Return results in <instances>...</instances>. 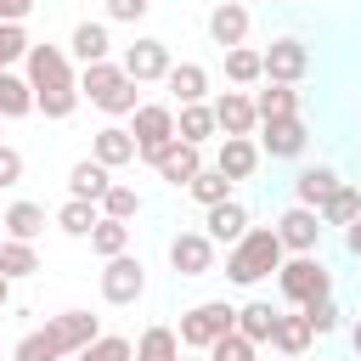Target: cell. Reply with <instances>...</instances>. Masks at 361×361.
Returning a JSON list of instances; mask_svg holds the SVG:
<instances>
[{"mask_svg":"<svg viewBox=\"0 0 361 361\" xmlns=\"http://www.w3.org/2000/svg\"><path fill=\"white\" fill-rule=\"evenodd\" d=\"M299 316L310 322V333H316V338H327V333L338 327V305H333V293H322V299H305V305H299Z\"/></svg>","mask_w":361,"mask_h":361,"instance_id":"obj_38","label":"cell"},{"mask_svg":"<svg viewBox=\"0 0 361 361\" xmlns=\"http://www.w3.org/2000/svg\"><path fill=\"white\" fill-rule=\"evenodd\" d=\"M209 361H254V344L231 327V333H220V338L209 344Z\"/></svg>","mask_w":361,"mask_h":361,"instance_id":"obj_41","label":"cell"},{"mask_svg":"<svg viewBox=\"0 0 361 361\" xmlns=\"http://www.w3.org/2000/svg\"><path fill=\"white\" fill-rule=\"evenodd\" d=\"M135 361H180V338L175 327H147L135 344Z\"/></svg>","mask_w":361,"mask_h":361,"instance_id":"obj_33","label":"cell"},{"mask_svg":"<svg viewBox=\"0 0 361 361\" xmlns=\"http://www.w3.org/2000/svg\"><path fill=\"white\" fill-rule=\"evenodd\" d=\"M34 11V0H0V23H23Z\"/></svg>","mask_w":361,"mask_h":361,"instance_id":"obj_45","label":"cell"},{"mask_svg":"<svg viewBox=\"0 0 361 361\" xmlns=\"http://www.w3.org/2000/svg\"><path fill=\"white\" fill-rule=\"evenodd\" d=\"M102 220V209L96 203H85V197H68L62 209H56V226L68 231V237H90V226Z\"/></svg>","mask_w":361,"mask_h":361,"instance_id":"obj_34","label":"cell"},{"mask_svg":"<svg viewBox=\"0 0 361 361\" xmlns=\"http://www.w3.org/2000/svg\"><path fill=\"white\" fill-rule=\"evenodd\" d=\"M23 113H34V85L0 68V118H23Z\"/></svg>","mask_w":361,"mask_h":361,"instance_id":"obj_27","label":"cell"},{"mask_svg":"<svg viewBox=\"0 0 361 361\" xmlns=\"http://www.w3.org/2000/svg\"><path fill=\"white\" fill-rule=\"evenodd\" d=\"M73 361H135V344H130V338H118V333H96Z\"/></svg>","mask_w":361,"mask_h":361,"instance_id":"obj_35","label":"cell"},{"mask_svg":"<svg viewBox=\"0 0 361 361\" xmlns=\"http://www.w3.org/2000/svg\"><path fill=\"white\" fill-rule=\"evenodd\" d=\"M90 158H96V164H107V169H124V164H135V135H130V130H118V124H107V130H96Z\"/></svg>","mask_w":361,"mask_h":361,"instance_id":"obj_20","label":"cell"},{"mask_svg":"<svg viewBox=\"0 0 361 361\" xmlns=\"http://www.w3.org/2000/svg\"><path fill=\"white\" fill-rule=\"evenodd\" d=\"M96 209H102V214H113V220H135V214H141V197H135V186H118V180H113V186H107V197H102Z\"/></svg>","mask_w":361,"mask_h":361,"instance_id":"obj_39","label":"cell"},{"mask_svg":"<svg viewBox=\"0 0 361 361\" xmlns=\"http://www.w3.org/2000/svg\"><path fill=\"white\" fill-rule=\"evenodd\" d=\"M237 327V310L226 305V299H203V305H192L186 316H180V350H209L220 333H231Z\"/></svg>","mask_w":361,"mask_h":361,"instance_id":"obj_4","label":"cell"},{"mask_svg":"<svg viewBox=\"0 0 361 361\" xmlns=\"http://www.w3.org/2000/svg\"><path fill=\"white\" fill-rule=\"evenodd\" d=\"M226 79H231V85H254V79H265L259 51H254V45H231V51H226Z\"/></svg>","mask_w":361,"mask_h":361,"instance_id":"obj_36","label":"cell"},{"mask_svg":"<svg viewBox=\"0 0 361 361\" xmlns=\"http://www.w3.org/2000/svg\"><path fill=\"white\" fill-rule=\"evenodd\" d=\"M214 169H220L226 180H248V175L259 169V147H254L248 135H226L220 152H214Z\"/></svg>","mask_w":361,"mask_h":361,"instance_id":"obj_17","label":"cell"},{"mask_svg":"<svg viewBox=\"0 0 361 361\" xmlns=\"http://www.w3.org/2000/svg\"><path fill=\"white\" fill-rule=\"evenodd\" d=\"M152 11V0H107V17L113 23H141Z\"/></svg>","mask_w":361,"mask_h":361,"instance_id":"obj_43","label":"cell"},{"mask_svg":"<svg viewBox=\"0 0 361 361\" xmlns=\"http://www.w3.org/2000/svg\"><path fill=\"white\" fill-rule=\"evenodd\" d=\"M135 85H152V79H164L169 73V45L164 39H135V45H124V62H118Z\"/></svg>","mask_w":361,"mask_h":361,"instance_id":"obj_10","label":"cell"},{"mask_svg":"<svg viewBox=\"0 0 361 361\" xmlns=\"http://www.w3.org/2000/svg\"><path fill=\"white\" fill-rule=\"evenodd\" d=\"M271 327H276V305L254 299V305H243V310H237V333H243L248 344H271Z\"/></svg>","mask_w":361,"mask_h":361,"instance_id":"obj_25","label":"cell"},{"mask_svg":"<svg viewBox=\"0 0 361 361\" xmlns=\"http://www.w3.org/2000/svg\"><path fill=\"white\" fill-rule=\"evenodd\" d=\"M147 293V271H141V259L124 248V254H113L107 259V271H102V299L107 305H135Z\"/></svg>","mask_w":361,"mask_h":361,"instance_id":"obj_7","label":"cell"},{"mask_svg":"<svg viewBox=\"0 0 361 361\" xmlns=\"http://www.w3.org/2000/svg\"><path fill=\"white\" fill-rule=\"evenodd\" d=\"M276 237H282V248H293V254H316V243H322V214L305 209V203H293V209L276 220Z\"/></svg>","mask_w":361,"mask_h":361,"instance_id":"obj_13","label":"cell"},{"mask_svg":"<svg viewBox=\"0 0 361 361\" xmlns=\"http://www.w3.org/2000/svg\"><path fill=\"white\" fill-rule=\"evenodd\" d=\"M282 361H305V355H282Z\"/></svg>","mask_w":361,"mask_h":361,"instance_id":"obj_49","label":"cell"},{"mask_svg":"<svg viewBox=\"0 0 361 361\" xmlns=\"http://www.w3.org/2000/svg\"><path fill=\"white\" fill-rule=\"evenodd\" d=\"M0 124H6V118H0Z\"/></svg>","mask_w":361,"mask_h":361,"instance_id":"obj_50","label":"cell"},{"mask_svg":"<svg viewBox=\"0 0 361 361\" xmlns=\"http://www.w3.org/2000/svg\"><path fill=\"white\" fill-rule=\"evenodd\" d=\"M107 186H113V169H107V164H96V158H79V164L68 169V197L102 203V197H107Z\"/></svg>","mask_w":361,"mask_h":361,"instance_id":"obj_18","label":"cell"},{"mask_svg":"<svg viewBox=\"0 0 361 361\" xmlns=\"http://www.w3.org/2000/svg\"><path fill=\"white\" fill-rule=\"evenodd\" d=\"M305 118L293 113V118H265L259 124V152H271V158H299L305 152Z\"/></svg>","mask_w":361,"mask_h":361,"instance_id":"obj_15","label":"cell"},{"mask_svg":"<svg viewBox=\"0 0 361 361\" xmlns=\"http://www.w3.org/2000/svg\"><path fill=\"white\" fill-rule=\"evenodd\" d=\"M152 169H158V180H169L175 192H186V180L203 169V147H192V141H169V147L152 158Z\"/></svg>","mask_w":361,"mask_h":361,"instance_id":"obj_12","label":"cell"},{"mask_svg":"<svg viewBox=\"0 0 361 361\" xmlns=\"http://www.w3.org/2000/svg\"><path fill=\"white\" fill-rule=\"evenodd\" d=\"M28 85H34V96H45V90H68V85H79L73 79V68H68V51L62 45H28Z\"/></svg>","mask_w":361,"mask_h":361,"instance_id":"obj_6","label":"cell"},{"mask_svg":"<svg viewBox=\"0 0 361 361\" xmlns=\"http://www.w3.org/2000/svg\"><path fill=\"white\" fill-rule=\"evenodd\" d=\"M130 118H135V130H130V135H135V158L152 164V158L175 141V107H164V102H141Z\"/></svg>","mask_w":361,"mask_h":361,"instance_id":"obj_5","label":"cell"},{"mask_svg":"<svg viewBox=\"0 0 361 361\" xmlns=\"http://www.w3.org/2000/svg\"><path fill=\"white\" fill-rule=\"evenodd\" d=\"M23 56H28L23 23H0V68H11V62H23Z\"/></svg>","mask_w":361,"mask_h":361,"instance_id":"obj_42","label":"cell"},{"mask_svg":"<svg viewBox=\"0 0 361 361\" xmlns=\"http://www.w3.org/2000/svg\"><path fill=\"white\" fill-rule=\"evenodd\" d=\"M0 271L17 282V276H34L39 271V254H34V243H17V237H0Z\"/></svg>","mask_w":361,"mask_h":361,"instance_id":"obj_32","label":"cell"},{"mask_svg":"<svg viewBox=\"0 0 361 361\" xmlns=\"http://www.w3.org/2000/svg\"><path fill=\"white\" fill-rule=\"evenodd\" d=\"M243 231H248V209L237 197H226V203L209 209V243H237Z\"/></svg>","mask_w":361,"mask_h":361,"instance_id":"obj_22","label":"cell"},{"mask_svg":"<svg viewBox=\"0 0 361 361\" xmlns=\"http://www.w3.org/2000/svg\"><path fill=\"white\" fill-rule=\"evenodd\" d=\"M180 361H186V355H180Z\"/></svg>","mask_w":361,"mask_h":361,"instance_id":"obj_51","label":"cell"},{"mask_svg":"<svg viewBox=\"0 0 361 361\" xmlns=\"http://www.w3.org/2000/svg\"><path fill=\"white\" fill-rule=\"evenodd\" d=\"M282 237H276V226H248L237 243H231V254H226V276L237 282V288H254V282H265L276 265H282Z\"/></svg>","mask_w":361,"mask_h":361,"instance_id":"obj_1","label":"cell"},{"mask_svg":"<svg viewBox=\"0 0 361 361\" xmlns=\"http://www.w3.org/2000/svg\"><path fill=\"white\" fill-rule=\"evenodd\" d=\"M209 39H214L220 51L243 45V39H248V6H243V0H214V11H209Z\"/></svg>","mask_w":361,"mask_h":361,"instance_id":"obj_16","label":"cell"},{"mask_svg":"<svg viewBox=\"0 0 361 361\" xmlns=\"http://www.w3.org/2000/svg\"><path fill=\"white\" fill-rule=\"evenodd\" d=\"M209 135H214V107H209V102H186V107L175 113V141L203 147Z\"/></svg>","mask_w":361,"mask_h":361,"instance_id":"obj_21","label":"cell"},{"mask_svg":"<svg viewBox=\"0 0 361 361\" xmlns=\"http://www.w3.org/2000/svg\"><path fill=\"white\" fill-rule=\"evenodd\" d=\"M90 248H96L102 259L124 254V248H130V220H113V214H102V220L90 226Z\"/></svg>","mask_w":361,"mask_h":361,"instance_id":"obj_28","label":"cell"},{"mask_svg":"<svg viewBox=\"0 0 361 361\" xmlns=\"http://www.w3.org/2000/svg\"><path fill=\"white\" fill-rule=\"evenodd\" d=\"M6 299H11V276L0 271V310H6Z\"/></svg>","mask_w":361,"mask_h":361,"instance_id":"obj_47","label":"cell"},{"mask_svg":"<svg viewBox=\"0 0 361 361\" xmlns=\"http://www.w3.org/2000/svg\"><path fill=\"white\" fill-rule=\"evenodd\" d=\"M17 180H23V152L0 141V186H17Z\"/></svg>","mask_w":361,"mask_h":361,"instance_id":"obj_44","label":"cell"},{"mask_svg":"<svg viewBox=\"0 0 361 361\" xmlns=\"http://www.w3.org/2000/svg\"><path fill=\"white\" fill-rule=\"evenodd\" d=\"M316 214H322V226H350V220L361 214V192L338 180V186H333V197H327V203H322Z\"/></svg>","mask_w":361,"mask_h":361,"instance_id":"obj_30","label":"cell"},{"mask_svg":"<svg viewBox=\"0 0 361 361\" xmlns=\"http://www.w3.org/2000/svg\"><path fill=\"white\" fill-rule=\"evenodd\" d=\"M259 68H265V79H276V85H299V79L310 73V51H305V39H271V45L259 51Z\"/></svg>","mask_w":361,"mask_h":361,"instance_id":"obj_8","label":"cell"},{"mask_svg":"<svg viewBox=\"0 0 361 361\" xmlns=\"http://www.w3.org/2000/svg\"><path fill=\"white\" fill-rule=\"evenodd\" d=\"M276 288H282L288 305H305V299L333 293V276H327V265H322L316 254H293V259L276 265Z\"/></svg>","mask_w":361,"mask_h":361,"instance_id":"obj_3","label":"cell"},{"mask_svg":"<svg viewBox=\"0 0 361 361\" xmlns=\"http://www.w3.org/2000/svg\"><path fill=\"white\" fill-rule=\"evenodd\" d=\"M113 39H107V23H79L73 28V56L79 62H107Z\"/></svg>","mask_w":361,"mask_h":361,"instance_id":"obj_29","label":"cell"},{"mask_svg":"<svg viewBox=\"0 0 361 361\" xmlns=\"http://www.w3.org/2000/svg\"><path fill=\"white\" fill-rule=\"evenodd\" d=\"M11 361H62V350L51 344V333L39 327V333H23V344H17V355Z\"/></svg>","mask_w":361,"mask_h":361,"instance_id":"obj_40","label":"cell"},{"mask_svg":"<svg viewBox=\"0 0 361 361\" xmlns=\"http://www.w3.org/2000/svg\"><path fill=\"white\" fill-rule=\"evenodd\" d=\"M209 107H214V130H226V135H254L259 130V113H254V96L248 90H226Z\"/></svg>","mask_w":361,"mask_h":361,"instance_id":"obj_11","label":"cell"},{"mask_svg":"<svg viewBox=\"0 0 361 361\" xmlns=\"http://www.w3.org/2000/svg\"><path fill=\"white\" fill-rule=\"evenodd\" d=\"M169 265H175L180 276H209V271H214V243H209V231H175V237H169Z\"/></svg>","mask_w":361,"mask_h":361,"instance_id":"obj_9","label":"cell"},{"mask_svg":"<svg viewBox=\"0 0 361 361\" xmlns=\"http://www.w3.org/2000/svg\"><path fill=\"white\" fill-rule=\"evenodd\" d=\"M164 85H169V96H175L180 107H186V102H203V96H209V68H203V62H169Z\"/></svg>","mask_w":361,"mask_h":361,"instance_id":"obj_19","label":"cell"},{"mask_svg":"<svg viewBox=\"0 0 361 361\" xmlns=\"http://www.w3.org/2000/svg\"><path fill=\"white\" fill-rule=\"evenodd\" d=\"M79 96H90L102 113H135V79L118 68V62H85L79 73Z\"/></svg>","mask_w":361,"mask_h":361,"instance_id":"obj_2","label":"cell"},{"mask_svg":"<svg viewBox=\"0 0 361 361\" xmlns=\"http://www.w3.org/2000/svg\"><path fill=\"white\" fill-rule=\"evenodd\" d=\"M333 186H338V169H299V180H293V197L305 203V209H322L327 197H333Z\"/></svg>","mask_w":361,"mask_h":361,"instance_id":"obj_23","label":"cell"},{"mask_svg":"<svg viewBox=\"0 0 361 361\" xmlns=\"http://www.w3.org/2000/svg\"><path fill=\"white\" fill-rule=\"evenodd\" d=\"M186 192H192L203 209H214V203H226V197H231V180H226L220 169H197V175L186 180Z\"/></svg>","mask_w":361,"mask_h":361,"instance_id":"obj_37","label":"cell"},{"mask_svg":"<svg viewBox=\"0 0 361 361\" xmlns=\"http://www.w3.org/2000/svg\"><path fill=\"white\" fill-rule=\"evenodd\" d=\"M310 338H316V333H310V322H305V316H282V310H276L271 344H276L282 355H305V350H310Z\"/></svg>","mask_w":361,"mask_h":361,"instance_id":"obj_26","label":"cell"},{"mask_svg":"<svg viewBox=\"0 0 361 361\" xmlns=\"http://www.w3.org/2000/svg\"><path fill=\"white\" fill-rule=\"evenodd\" d=\"M45 333L62 355H79L90 338H96V316L90 310H62V316H45Z\"/></svg>","mask_w":361,"mask_h":361,"instance_id":"obj_14","label":"cell"},{"mask_svg":"<svg viewBox=\"0 0 361 361\" xmlns=\"http://www.w3.org/2000/svg\"><path fill=\"white\" fill-rule=\"evenodd\" d=\"M344 248H350V254H355V259H361V214H355V220H350V226H344Z\"/></svg>","mask_w":361,"mask_h":361,"instance_id":"obj_46","label":"cell"},{"mask_svg":"<svg viewBox=\"0 0 361 361\" xmlns=\"http://www.w3.org/2000/svg\"><path fill=\"white\" fill-rule=\"evenodd\" d=\"M39 231H45V209H39V203H11V209H6V237L34 243Z\"/></svg>","mask_w":361,"mask_h":361,"instance_id":"obj_31","label":"cell"},{"mask_svg":"<svg viewBox=\"0 0 361 361\" xmlns=\"http://www.w3.org/2000/svg\"><path fill=\"white\" fill-rule=\"evenodd\" d=\"M254 113H259V124H265V118H293V113H299V90L271 79V85L254 96Z\"/></svg>","mask_w":361,"mask_h":361,"instance_id":"obj_24","label":"cell"},{"mask_svg":"<svg viewBox=\"0 0 361 361\" xmlns=\"http://www.w3.org/2000/svg\"><path fill=\"white\" fill-rule=\"evenodd\" d=\"M350 344H355V355H361V322H355V327H350Z\"/></svg>","mask_w":361,"mask_h":361,"instance_id":"obj_48","label":"cell"}]
</instances>
